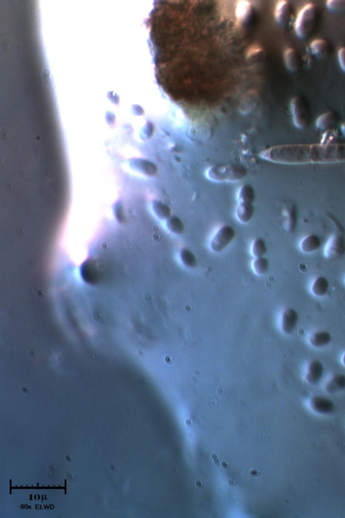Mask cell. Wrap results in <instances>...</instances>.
<instances>
[{
	"label": "cell",
	"mask_w": 345,
	"mask_h": 518,
	"mask_svg": "<svg viewBox=\"0 0 345 518\" xmlns=\"http://www.w3.org/2000/svg\"><path fill=\"white\" fill-rule=\"evenodd\" d=\"M260 158L281 164L345 162V144L282 145L265 149Z\"/></svg>",
	"instance_id": "cell-1"
},
{
	"label": "cell",
	"mask_w": 345,
	"mask_h": 518,
	"mask_svg": "<svg viewBox=\"0 0 345 518\" xmlns=\"http://www.w3.org/2000/svg\"><path fill=\"white\" fill-rule=\"evenodd\" d=\"M248 171L246 167L235 164H218L208 169V180L215 182H234L244 179Z\"/></svg>",
	"instance_id": "cell-2"
},
{
	"label": "cell",
	"mask_w": 345,
	"mask_h": 518,
	"mask_svg": "<svg viewBox=\"0 0 345 518\" xmlns=\"http://www.w3.org/2000/svg\"><path fill=\"white\" fill-rule=\"evenodd\" d=\"M318 11L313 4H308L300 10L296 18L295 31L300 39L308 38L312 33L317 21Z\"/></svg>",
	"instance_id": "cell-3"
},
{
	"label": "cell",
	"mask_w": 345,
	"mask_h": 518,
	"mask_svg": "<svg viewBox=\"0 0 345 518\" xmlns=\"http://www.w3.org/2000/svg\"><path fill=\"white\" fill-rule=\"evenodd\" d=\"M291 112L295 126L299 129H303L309 124L310 116L308 106L301 97H295L291 99Z\"/></svg>",
	"instance_id": "cell-4"
},
{
	"label": "cell",
	"mask_w": 345,
	"mask_h": 518,
	"mask_svg": "<svg viewBox=\"0 0 345 518\" xmlns=\"http://www.w3.org/2000/svg\"><path fill=\"white\" fill-rule=\"evenodd\" d=\"M236 237V231L230 226L221 227L212 237L210 247L214 253L223 251L231 245Z\"/></svg>",
	"instance_id": "cell-5"
},
{
	"label": "cell",
	"mask_w": 345,
	"mask_h": 518,
	"mask_svg": "<svg viewBox=\"0 0 345 518\" xmlns=\"http://www.w3.org/2000/svg\"><path fill=\"white\" fill-rule=\"evenodd\" d=\"M345 254V239L339 234H334L328 239L324 249V257L328 259H336Z\"/></svg>",
	"instance_id": "cell-6"
},
{
	"label": "cell",
	"mask_w": 345,
	"mask_h": 518,
	"mask_svg": "<svg viewBox=\"0 0 345 518\" xmlns=\"http://www.w3.org/2000/svg\"><path fill=\"white\" fill-rule=\"evenodd\" d=\"M310 406L314 412L320 415H332L336 408L333 401L322 396H312L310 398Z\"/></svg>",
	"instance_id": "cell-7"
},
{
	"label": "cell",
	"mask_w": 345,
	"mask_h": 518,
	"mask_svg": "<svg viewBox=\"0 0 345 518\" xmlns=\"http://www.w3.org/2000/svg\"><path fill=\"white\" fill-rule=\"evenodd\" d=\"M324 374V366L320 360H313L308 364L305 375V382L312 386H318Z\"/></svg>",
	"instance_id": "cell-8"
},
{
	"label": "cell",
	"mask_w": 345,
	"mask_h": 518,
	"mask_svg": "<svg viewBox=\"0 0 345 518\" xmlns=\"http://www.w3.org/2000/svg\"><path fill=\"white\" fill-rule=\"evenodd\" d=\"M299 316L297 311L293 308H288L283 311L281 317V329L286 335L293 334L299 322Z\"/></svg>",
	"instance_id": "cell-9"
},
{
	"label": "cell",
	"mask_w": 345,
	"mask_h": 518,
	"mask_svg": "<svg viewBox=\"0 0 345 518\" xmlns=\"http://www.w3.org/2000/svg\"><path fill=\"white\" fill-rule=\"evenodd\" d=\"M322 247V240L319 236L310 234L304 237L300 243V249L305 254H311L318 251Z\"/></svg>",
	"instance_id": "cell-10"
},
{
	"label": "cell",
	"mask_w": 345,
	"mask_h": 518,
	"mask_svg": "<svg viewBox=\"0 0 345 518\" xmlns=\"http://www.w3.org/2000/svg\"><path fill=\"white\" fill-rule=\"evenodd\" d=\"M254 214V208L253 204L240 202L237 206L236 215L239 222L246 224L252 221Z\"/></svg>",
	"instance_id": "cell-11"
},
{
	"label": "cell",
	"mask_w": 345,
	"mask_h": 518,
	"mask_svg": "<svg viewBox=\"0 0 345 518\" xmlns=\"http://www.w3.org/2000/svg\"><path fill=\"white\" fill-rule=\"evenodd\" d=\"M332 341L331 333L327 331H319L312 333L309 338L310 344L316 348H322L329 345Z\"/></svg>",
	"instance_id": "cell-12"
},
{
	"label": "cell",
	"mask_w": 345,
	"mask_h": 518,
	"mask_svg": "<svg viewBox=\"0 0 345 518\" xmlns=\"http://www.w3.org/2000/svg\"><path fill=\"white\" fill-rule=\"evenodd\" d=\"M326 392L329 394L342 392L345 390V374H337L328 380L325 385Z\"/></svg>",
	"instance_id": "cell-13"
},
{
	"label": "cell",
	"mask_w": 345,
	"mask_h": 518,
	"mask_svg": "<svg viewBox=\"0 0 345 518\" xmlns=\"http://www.w3.org/2000/svg\"><path fill=\"white\" fill-rule=\"evenodd\" d=\"M291 16V7L287 1L278 2L275 10V17L279 24L287 23Z\"/></svg>",
	"instance_id": "cell-14"
},
{
	"label": "cell",
	"mask_w": 345,
	"mask_h": 518,
	"mask_svg": "<svg viewBox=\"0 0 345 518\" xmlns=\"http://www.w3.org/2000/svg\"><path fill=\"white\" fill-rule=\"evenodd\" d=\"M330 283L327 278L320 276L314 280L312 286V292L316 297L325 296L329 292Z\"/></svg>",
	"instance_id": "cell-15"
},
{
	"label": "cell",
	"mask_w": 345,
	"mask_h": 518,
	"mask_svg": "<svg viewBox=\"0 0 345 518\" xmlns=\"http://www.w3.org/2000/svg\"><path fill=\"white\" fill-rule=\"evenodd\" d=\"M338 116L333 112L322 114L316 121V127L320 130H328L337 122Z\"/></svg>",
	"instance_id": "cell-16"
},
{
	"label": "cell",
	"mask_w": 345,
	"mask_h": 518,
	"mask_svg": "<svg viewBox=\"0 0 345 518\" xmlns=\"http://www.w3.org/2000/svg\"><path fill=\"white\" fill-rule=\"evenodd\" d=\"M284 61L289 71L295 72L299 66V59L297 52L293 48H288L284 52Z\"/></svg>",
	"instance_id": "cell-17"
},
{
	"label": "cell",
	"mask_w": 345,
	"mask_h": 518,
	"mask_svg": "<svg viewBox=\"0 0 345 518\" xmlns=\"http://www.w3.org/2000/svg\"><path fill=\"white\" fill-rule=\"evenodd\" d=\"M179 259L185 267L194 269L198 265V259L195 254L187 248H182L179 251Z\"/></svg>",
	"instance_id": "cell-18"
},
{
	"label": "cell",
	"mask_w": 345,
	"mask_h": 518,
	"mask_svg": "<svg viewBox=\"0 0 345 518\" xmlns=\"http://www.w3.org/2000/svg\"><path fill=\"white\" fill-rule=\"evenodd\" d=\"M310 48L312 54L315 55L318 58H322V57L327 56L328 52H329V45H328V43L326 40H322V39L313 41L310 44Z\"/></svg>",
	"instance_id": "cell-19"
},
{
	"label": "cell",
	"mask_w": 345,
	"mask_h": 518,
	"mask_svg": "<svg viewBox=\"0 0 345 518\" xmlns=\"http://www.w3.org/2000/svg\"><path fill=\"white\" fill-rule=\"evenodd\" d=\"M152 208L153 212L160 220H167L170 218L172 214L170 206L161 200H154L152 202Z\"/></svg>",
	"instance_id": "cell-20"
},
{
	"label": "cell",
	"mask_w": 345,
	"mask_h": 518,
	"mask_svg": "<svg viewBox=\"0 0 345 518\" xmlns=\"http://www.w3.org/2000/svg\"><path fill=\"white\" fill-rule=\"evenodd\" d=\"M238 200L240 202L253 204L256 200V193L254 188L250 184H245L240 188L238 192Z\"/></svg>",
	"instance_id": "cell-21"
},
{
	"label": "cell",
	"mask_w": 345,
	"mask_h": 518,
	"mask_svg": "<svg viewBox=\"0 0 345 518\" xmlns=\"http://www.w3.org/2000/svg\"><path fill=\"white\" fill-rule=\"evenodd\" d=\"M165 225H166L167 230L173 234L181 235L184 232V224L179 217L171 216L166 220Z\"/></svg>",
	"instance_id": "cell-22"
},
{
	"label": "cell",
	"mask_w": 345,
	"mask_h": 518,
	"mask_svg": "<svg viewBox=\"0 0 345 518\" xmlns=\"http://www.w3.org/2000/svg\"><path fill=\"white\" fill-rule=\"evenodd\" d=\"M270 263L266 257L256 258L252 263V269L254 273L259 276L265 275L269 271Z\"/></svg>",
	"instance_id": "cell-23"
},
{
	"label": "cell",
	"mask_w": 345,
	"mask_h": 518,
	"mask_svg": "<svg viewBox=\"0 0 345 518\" xmlns=\"http://www.w3.org/2000/svg\"><path fill=\"white\" fill-rule=\"evenodd\" d=\"M134 164L136 169L148 176H155L158 171L156 165L148 161L138 160Z\"/></svg>",
	"instance_id": "cell-24"
},
{
	"label": "cell",
	"mask_w": 345,
	"mask_h": 518,
	"mask_svg": "<svg viewBox=\"0 0 345 518\" xmlns=\"http://www.w3.org/2000/svg\"><path fill=\"white\" fill-rule=\"evenodd\" d=\"M268 249L266 241L262 238L258 237L253 241L252 245V254L256 258L264 257L267 253Z\"/></svg>",
	"instance_id": "cell-25"
},
{
	"label": "cell",
	"mask_w": 345,
	"mask_h": 518,
	"mask_svg": "<svg viewBox=\"0 0 345 518\" xmlns=\"http://www.w3.org/2000/svg\"><path fill=\"white\" fill-rule=\"evenodd\" d=\"M251 5L246 1L238 2L236 8V16L239 22L242 21L250 12Z\"/></svg>",
	"instance_id": "cell-26"
},
{
	"label": "cell",
	"mask_w": 345,
	"mask_h": 518,
	"mask_svg": "<svg viewBox=\"0 0 345 518\" xmlns=\"http://www.w3.org/2000/svg\"><path fill=\"white\" fill-rule=\"evenodd\" d=\"M326 6L332 12L345 11V0H328Z\"/></svg>",
	"instance_id": "cell-27"
},
{
	"label": "cell",
	"mask_w": 345,
	"mask_h": 518,
	"mask_svg": "<svg viewBox=\"0 0 345 518\" xmlns=\"http://www.w3.org/2000/svg\"><path fill=\"white\" fill-rule=\"evenodd\" d=\"M338 59L340 67L345 73V48H340L338 50Z\"/></svg>",
	"instance_id": "cell-28"
},
{
	"label": "cell",
	"mask_w": 345,
	"mask_h": 518,
	"mask_svg": "<svg viewBox=\"0 0 345 518\" xmlns=\"http://www.w3.org/2000/svg\"><path fill=\"white\" fill-rule=\"evenodd\" d=\"M261 51H262V48H261L260 46L254 45V46H253L251 47L250 49H248V53H247V56L251 57L254 56V55L258 54V53L261 52Z\"/></svg>",
	"instance_id": "cell-29"
},
{
	"label": "cell",
	"mask_w": 345,
	"mask_h": 518,
	"mask_svg": "<svg viewBox=\"0 0 345 518\" xmlns=\"http://www.w3.org/2000/svg\"><path fill=\"white\" fill-rule=\"evenodd\" d=\"M116 216H117L118 220L121 221V222L122 221H123L124 219V216L123 212V208H122V206L121 205L117 206V208H116Z\"/></svg>",
	"instance_id": "cell-30"
},
{
	"label": "cell",
	"mask_w": 345,
	"mask_h": 518,
	"mask_svg": "<svg viewBox=\"0 0 345 518\" xmlns=\"http://www.w3.org/2000/svg\"><path fill=\"white\" fill-rule=\"evenodd\" d=\"M212 460H213V461H214V464H215L216 465V466H220V462H219V460H218L217 456H216V454H212Z\"/></svg>",
	"instance_id": "cell-31"
},
{
	"label": "cell",
	"mask_w": 345,
	"mask_h": 518,
	"mask_svg": "<svg viewBox=\"0 0 345 518\" xmlns=\"http://www.w3.org/2000/svg\"><path fill=\"white\" fill-rule=\"evenodd\" d=\"M340 129H341L342 134H343L345 137V122L342 123L341 126H340Z\"/></svg>",
	"instance_id": "cell-32"
},
{
	"label": "cell",
	"mask_w": 345,
	"mask_h": 518,
	"mask_svg": "<svg viewBox=\"0 0 345 518\" xmlns=\"http://www.w3.org/2000/svg\"><path fill=\"white\" fill-rule=\"evenodd\" d=\"M342 364H343V365L345 366V352L343 354V356H342Z\"/></svg>",
	"instance_id": "cell-33"
},
{
	"label": "cell",
	"mask_w": 345,
	"mask_h": 518,
	"mask_svg": "<svg viewBox=\"0 0 345 518\" xmlns=\"http://www.w3.org/2000/svg\"><path fill=\"white\" fill-rule=\"evenodd\" d=\"M222 466L224 468H228V465H227V464H226V462L222 463Z\"/></svg>",
	"instance_id": "cell-34"
}]
</instances>
